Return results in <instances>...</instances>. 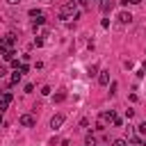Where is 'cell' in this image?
<instances>
[{"label": "cell", "instance_id": "cell-3", "mask_svg": "<svg viewBox=\"0 0 146 146\" xmlns=\"http://www.w3.org/2000/svg\"><path fill=\"white\" fill-rule=\"evenodd\" d=\"M18 123L25 125V128H32V125L36 123V119H34L32 114H21V116H18Z\"/></svg>", "mask_w": 146, "mask_h": 146}, {"label": "cell", "instance_id": "cell-14", "mask_svg": "<svg viewBox=\"0 0 146 146\" xmlns=\"http://www.w3.org/2000/svg\"><path fill=\"white\" fill-rule=\"evenodd\" d=\"M96 144V137L94 135H87V146H94Z\"/></svg>", "mask_w": 146, "mask_h": 146}, {"label": "cell", "instance_id": "cell-18", "mask_svg": "<svg viewBox=\"0 0 146 146\" xmlns=\"http://www.w3.org/2000/svg\"><path fill=\"white\" fill-rule=\"evenodd\" d=\"M39 14H41V11H39V9H30V16H32V18H36V16H39Z\"/></svg>", "mask_w": 146, "mask_h": 146}, {"label": "cell", "instance_id": "cell-2", "mask_svg": "<svg viewBox=\"0 0 146 146\" xmlns=\"http://www.w3.org/2000/svg\"><path fill=\"white\" fill-rule=\"evenodd\" d=\"M114 119H116V112H114V110H105V112H103V114H100V119H98V121H100V123H105V125H107V123H112V121H114Z\"/></svg>", "mask_w": 146, "mask_h": 146}, {"label": "cell", "instance_id": "cell-16", "mask_svg": "<svg viewBox=\"0 0 146 146\" xmlns=\"http://www.w3.org/2000/svg\"><path fill=\"white\" fill-rule=\"evenodd\" d=\"M96 73H98V66L91 64V66H89V75H96Z\"/></svg>", "mask_w": 146, "mask_h": 146}, {"label": "cell", "instance_id": "cell-22", "mask_svg": "<svg viewBox=\"0 0 146 146\" xmlns=\"http://www.w3.org/2000/svg\"><path fill=\"white\" fill-rule=\"evenodd\" d=\"M7 75V66H0V78H5Z\"/></svg>", "mask_w": 146, "mask_h": 146}, {"label": "cell", "instance_id": "cell-19", "mask_svg": "<svg viewBox=\"0 0 146 146\" xmlns=\"http://www.w3.org/2000/svg\"><path fill=\"white\" fill-rule=\"evenodd\" d=\"M34 91V84H25V94H32Z\"/></svg>", "mask_w": 146, "mask_h": 146}, {"label": "cell", "instance_id": "cell-12", "mask_svg": "<svg viewBox=\"0 0 146 146\" xmlns=\"http://www.w3.org/2000/svg\"><path fill=\"white\" fill-rule=\"evenodd\" d=\"M130 144H132V146H144L141 137H130Z\"/></svg>", "mask_w": 146, "mask_h": 146}, {"label": "cell", "instance_id": "cell-5", "mask_svg": "<svg viewBox=\"0 0 146 146\" xmlns=\"http://www.w3.org/2000/svg\"><path fill=\"white\" fill-rule=\"evenodd\" d=\"M62 125H64V114H55V116L50 119V128H52V130H59Z\"/></svg>", "mask_w": 146, "mask_h": 146}, {"label": "cell", "instance_id": "cell-13", "mask_svg": "<svg viewBox=\"0 0 146 146\" xmlns=\"http://www.w3.org/2000/svg\"><path fill=\"white\" fill-rule=\"evenodd\" d=\"M137 132H139V135H146V121H144V123H139V125H137Z\"/></svg>", "mask_w": 146, "mask_h": 146}, {"label": "cell", "instance_id": "cell-17", "mask_svg": "<svg viewBox=\"0 0 146 146\" xmlns=\"http://www.w3.org/2000/svg\"><path fill=\"white\" fill-rule=\"evenodd\" d=\"M112 146H128V144H125V139H114Z\"/></svg>", "mask_w": 146, "mask_h": 146}, {"label": "cell", "instance_id": "cell-21", "mask_svg": "<svg viewBox=\"0 0 146 146\" xmlns=\"http://www.w3.org/2000/svg\"><path fill=\"white\" fill-rule=\"evenodd\" d=\"M78 5L80 7H89V0H78Z\"/></svg>", "mask_w": 146, "mask_h": 146}, {"label": "cell", "instance_id": "cell-1", "mask_svg": "<svg viewBox=\"0 0 146 146\" xmlns=\"http://www.w3.org/2000/svg\"><path fill=\"white\" fill-rule=\"evenodd\" d=\"M78 14V0H68L66 5L59 7V18H73Z\"/></svg>", "mask_w": 146, "mask_h": 146}, {"label": "cell", "instance_id": "cell-9", "mask_svg": "<svg viewBox=\"0 0 146 146\" xmlns=\"http://www.w3.org/2000/svg\"><path fill=\"white\" fill-rule=\"evenodd\" d=\"M14 55H16V52H14V48H9V50H5V52H2L5 62H11V59H14Z\"/></svg>", "mask_w": 146, "mask_h": 146}, {"label": "cell", "instance_id": "cell-7", "mask_svg": "<svg viewBox=\"0 0 146 146\" xmlns=\"http://www.w3.org/2000/svg\"><path fill=\"white\" fill-rule=\"evenodd\" d=\"M98 82L105 87V84H110V71H98Z\"/></svg>", "mask_w": 146, "mask_h": 146}, {"label": "cell", "instance_id": "cell-4", "mask_svg": "<svg viewBox=\"0 0 146 146\" xmlns=\"http://www.w3.org/2000/svg\"><path fill=\"white\" fill-rule=\"evenodd\" d=\"M11 98H14V96H11L9 91H5V94L0 96V114H2V112H5L7 107H9V103H11Z\"/></svg>", "mask_w": 146, "mask_h": 146}, {"label": "cell", "instance_id": "cell-6", "mask_svg": "<svg viewBox=\"0 0 146 146\" xmlns=\"http://www.w3.org/2000/svg\"><path fill=\"white\" fill-rule=\"evenodd\" d=\"M116 18H119V25H130L132 23V14L130 11H121Z\"/></svg>", "mask_w": 146, "mask_h": 146}, {"label": "cell", "instance_id": "cell-23", "mask_svg": "<svg viewBox=\"0 0 146 146\" xmlns=\"http://www.w3.org/2000/svg\"><path fill=\"white\" fill-rule=\"evenodd\" d=\"M128 2H130V5H139L141 0H128Z\"/></svg>", "mask_w": 146, "mask_h": 146}, {"label": "cell", "instance_id": "cell-11", "mask_svg": "<svg viewBox=\"0 0 146 146\" xmlns=\"http://www.w3.org/2000/svg\"><path fill=\"white\" fill-rule=\"evenodd\" d=\"M21 78H23V73H21V71H18V68H16V73H14V75H11V84H16V82H18V80H21Z\"/></svg>", "mask_w": 146, "mask_h": 146}, {"label": "cell", "instance_id": "cell-10", "mask_svg": "<svg viewBox=\"0 0 146 146\" xmlns=\"http://www.w3.org/2000/svg\"><path fill=\"white\" fill-rule=\"evenodd\" d=\"M66 100V91H57L55 94V103H64Z\"/></svg>", "mask_w": 146, "mask_h": 146}, {"label": "cell", "instance_id": "cell-8", "mask_svg": "<svg viewBox=\"0 0 146 146\" xmlns=\"http://www.w3.org/2000/svg\"><path fill=\"white\" fill-rule=\"evenodd\" d=\"M112 7H114V2L112 0H100V9L107 14V11H112Z\"/></svg>", "mask_w": 146, "mask_h": 146}, {"label": "cell", "instance_id": "cell-15", "mask_svg": "<svg viewBox=\"0 0 146 146\" xmlns=\"http://www.w3.org/2000/svg\"><path fill=\"white\" fill-rule=\"evenodd\" d=\"M18 71H21V73H23V75H25V73H27V71H30V66H27V64H21V66H18Z\"/></svg>", "mask_w": 146, "mask_h": 146}, {"label": "cell", "instance_id": "cell-24", "mask_svg": "<svg viewBox=\"0 0 146 146\" xmlns=\"http://www.w3.org/2000/svg\"><path fill=\"white\" fill-rule=\"evenodd\" d=\"M7 2H9V5H18L21 0H7Z\"/></svg>", "mask_w": 146, "mask_h": 146}, {"label": "cell", "instance_id": "cell-20", "mask_svg": "<svg viewBox=\"0 0 146 146\" xmlns=\"http://www.w3.org/2000/svg\"><path fill=\"white\" fill-rule=\"evenodd\" d=\"M121 123H123V121H121V116H116V119H114V121H112V125H116V128H119V125H121Z\"/></svg>", "mask_w": 146, "mask_h": 146}]
</instances>
